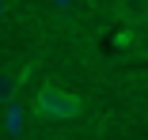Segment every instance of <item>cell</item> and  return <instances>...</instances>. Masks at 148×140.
Wrapping results in <instances>:
<instances>
[{
	"mask_svg": "<svg viewBox=\"0 0 148 140\" xmlns=\"http://www.w3.org/2000/svg\"><path fill=\"white\" fill-rule=\"evenodd\" d=\"M34 118H46V121H72L80 118L84 110V99L69 87H57V83H42L34 91Z\"/></svg>",
	"mask_w": 148,
	"mask_h": 140,
	"instance_id": "cell-1",
	"label": "cell"
},
{
	"mask_svg": "<svg viewBox=\"0 0 148 140\" xmlns=\"http://www.w3.org/2000/svg\"><path fill=\"white\" fill-rule=\"evenodd\" d=\"M34 72V65H23V68H0V106H12L23 91L27 76Z\"/></svg>",
	"mask_w": 148,
	"mask_h": 140,
	"instance_id": "cell-2",
	"label": "cell"
},
{
	"mask_svg": "<svg viewBox=\"0 0 148 140\" xmlns=\"http://www.w3.org/2000/svg\"><path fill=\"white\" fill-rule=\"evenodd\" d=\"M8 19V0H0V23Z\"/></svg>",
	"mask_w": 148,
	"mask_h": 140,
	"instance_id": "cell-3",
	"label": "cell"
}]
</instances>
